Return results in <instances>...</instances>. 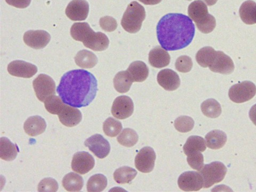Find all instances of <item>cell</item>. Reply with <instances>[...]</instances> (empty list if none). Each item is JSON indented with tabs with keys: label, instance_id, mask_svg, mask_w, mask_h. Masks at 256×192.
<instances>
[{
	"label": "cell",
	"instance_id": "1",
	"mask_svg": "<svg viewBox=\"0 0 256 192\" xmlns=\"http://www.w3.org/2000/svg\"><path fill=\"white\" fill-rule=\"evenodd\" d=\"M98 80L90 72L74 70L64 74L57 88L62 102L72 107H86L94 100L98 91Z\"/></svg>",
	"mask_w": 256,
	"mask_h": 192
},
{
	"label": "cell",
	"instance_id": "2",
	"mask_svg": "<svg viewBox=\"0 0 256 192\" xmlns=\"http://www.w3.org/2000/svg\"><path fill=\"white\" fill-rule=\"evenodd\" d=\"M196 33L194 24L188 16L168 14L160 20L156 26L158 42L166 51H176L188 46Z\"/></svg>",
	"mask_w": 256,
	"mask_h": 192
},
{
	"label": "cell",
	"instance_id": "3",
	"mask_svg": "<svg viewBox=\"0 0 256 192\" xmlns=\"http://www.w3.org/2000/svg\"><path fill=\"white\" fill-rule=\"evenodd\" d=\"M146 18L144 8L138 2H133L128 5L124 14L122 26L128 33L136 34L140 30Z\"/></svg>",
	"mask_w": 256,
	"mask_h": 192
},
{
	"label": "cell",
	"instance_id": "4",
	"mask_svg": "<svg viewBox=\"0 0 256 192\" xmlns=\"http://www.w3.org/2000/svg\"><path fill=\"white\" fill-rule=\"evenodd\" d=\"M227 168L220 162H215L206 164L200 171L204 180V188H208L221 182L226 177Z\"/></svg>",
	"mask_w": 256,
	"mask_h": 192
},
{
	"label": "cell",
	"instance_id": "5",
	"mask_svg": "<svg viewBox=\"0 0 256 192\" xmlns=\"http://www.w3.org/2000/svg\"><path fill=\"white\" fill-rule=\"evenodd\" d=\"M256 94V86L250 82H244L232 86L228 92L230 100L236 103L251 100Z\"/></svg>",
	"mask_w": 256,
	"mask_h": 192
},
{
	"label": "cell",
	"instance_id": "6",
	"mask_svg": "<svg viewBox=\"0 0 256 192\" xmlns=\"http://www.w3.org/2000/svg\"><path fill=\"white\" fill-rule=\"evenodd\" d=\"M33 86L38 99L42 102L54 95L56 84L54 80L49 76L44 74L38 75L33 82Z\"/></svg>",
	"mask_w": 256,
	"mask_h": 192
},
{
	"label": "cell",
	"instance_id": "7",
	"mask_svg": "<svg viewBox=\"0 0 256 192\" xmlns=\"http://www.w3.org/2000/svg\"><path fill=\"white\" fill-rule=\"evenodd\" d=\"M156 160L155 151L150 147L142 148L134 160L136 168L140 172L149 173L153 171Z\"/></svg>",
	"mask_w": 256,
	"mask_h": 192
},
{
	"label": "cell",
	"instance_id": "8",
	"mask_svg": "<svg viewBox=\"0 0 256 192\" xmlns=\"http://www.w3.org/2000/svg\"><path fill=\"white\" fill-rule=\"evenodd\" d=\"M86 147L89 148L96 156L102 159L110 153V146L108 141L100 134H95L84 142Z\"/></svg>",
	"mask_w": 256,
	"mask_h": 192
},
{
	"label": "cell",
	"instance_id": "9",
	"mask_svg": "<svg viewBox=\"0 0 256 192\" xmlns=\"http://www.w3.org/2000/svg\"><path fill=\"white\" fill-rule=\"evenodd\" d=\"M134 105L132 100L128 96L118 97L112 105V115L116 118L124 120L130 118L134 113Z\"/></svg>",
	"mask_w": 256,
	"mask_h": 192
},
{
	"label": "cell",
	"instance_id": "10",
	"mask_svg": "<svg viewBox=\"0 0 256 192\" xmlns=\"http://www.w3.org/2000/svg\"><path fill=\"white\" fill-rule=\"evenodd\" d=\"M94 157L87 152H77L72 158V170L80 174H84L91 171L94 166Z\"/></svg>",
	"mask_w": 256,
	"mask_h": 192
},
{
	"label": "cell",
	"instance_id": "11",
	"mask_svg": "<svg viewBox=\"0 0 256 192\" xmlns=\"http://www.w3.org/2000/svg\"><path fill=\"white\" fill-rule=\"evenodd\" d=\"M179 188L184 191H198L204 186V180L201 174L196 172L182 173L178 180Z\"/></svg>",
	"mask_w": 256,
	"mask_h": 192
},
{
	"label": "cell",
	"instance_id": "12",
	"mask_svg": "<svg viewBox=\"0 0 256 192\" xmlns=\"http://www.w3.org/2000/svg\"><path fill=\"white\" fill-rule=\"evenodd\" d=\"M24 42L28 46L35 50H41L50 43V35L44 30H30L24 35Z\"/></svg>",
	"mask_w": 256,
	"mask_h": 192
},
{
	"label": "cell",
	"instance_id": "13",
	"mask_svg": "<svg viewBox=\"0 0 256 192\" xmlns=\"http://www.w3.org/2000/svg\"><path fill=\"white\" fill-rule=\"evenodd\" d=\"M90 5L86 0H73L68 6L66 13L73 21H82L88 18Z\"/></svg>",
	"mask_w": 256,
	"mask_h": 192
},
{
	"label": "cell",
	"instance_id": "14",
	"mask_svg": "<svg viewBox=\"0 0 256 192\" xmlns=\"http://www.w3.org/2000/svg\"><path fill=\"white\" fill-rule=\"evenodd\" d=\"M9 74L14 76L22 78H30L38 72L37 67L30 62L22 60H14L8 66Z\"/></svg>",
	"mask_w": 256,
	"mask_h": 192
},
{
	"label": "cell",
	"instance_id": "15",
	"mask_svg": "<svg viewBox=\"0 0 256 192\" xmlns=\"http://www.w3.org/2000/svg\"><path fill=\"white\" fill-rule=\"evenodd\" d=\"M209 68L214 73L222 74H230L233 73L235 68L233 60L221 51L216 52L215 58Z\"/></svg>",
	"mask_w": 256,
	"mask_h": 192
},
{
	"label": "cell",
	"instance_id": "16",
	"mask_svg": "<svg viewBox=\"0 0 256 192\" xmlns=\"http://www.w3.org/2000/svg\"><path fill=\"white\" fill-rule=\"evenodd\" d=\"M157 81L159 85L167 91L177 90L180 85L178 74L170 69H164L159 72Z\"/></svg>",
	"mask_w": 256,
	"mask_h": 192
},
{
	"label": "cell",
	"instance_id": "17",
	"mask_svg": "<svg viewBox=\"0 0 256 192\" xmlns=\"http://www.w3.org/2000/svg\"><path fill=\"white\" fill-rule=\"evenodd\" d=\"M60 122L68 127H74L82 122V112L77 108L64 104L58 114Z\"/></svg>",
	"mask_w": 256,
	"mask_h": 192
},
{
	"label": "cell",
	"instance_id": "18",
	"mask_svg": "<svg viewBox=\"0 0 256 192\" xmlns=\"http://www.w3.org/2000/svg\"><path fill=\"white\" fill-rule=\"evenodd\" d=\"M170 60V54L160 46L154 47L149 53V63L155 68H162L169 66Z\"/></svg>",
	"mask_w": 256,
	"mask_h": 192
},
{
	"label": "cell",
	"instance_id": "19",
	"mask_svg": "<svg viewBox=\"0 0 256 192\" xmlns=\"http://www.w3.org/2000/svg\"><path fill=\"white\" fill-rule=\"evenodd\" d=\"M46 128L45 120L38 116L28 118L24 124V131L32 137L43 134Z\"/></svg>",
	"mask_w": 256,
	"mask_h": 192
},
{
	"label": "cell",
	"instance_id": "20",
	"mask_svg": "<svg viewBox=\"0 0 256 192\" xmlns=\"http://www.w3.org/2000/svg\"><path fill=\"white\" fill-rule=\"evenodd\" d=\"M84 46L95 52H102L108 49L110 41L108 37L102 32H94L90 36L85 42Z\"/></svg>",
	"mask_w": 256,
	"mask_h": 192
},
{
	"label": "cell",
	"instance_id": "21",
	"mask_svg": "<svg viewBox=\"0 0 256 192\" xmlns=\"http://www.w3.org/2000/svg\"><path fill=\"white\" fill-rule=\"evenodd\" d=\"M133 82H145L149 75V69L145 62L135 61L132 62L126 70Z\"/></svg>",
	"mask_w": 256,
	"mask_h": 192
},
{
	"label": "cell",
	"instance_id": "22",
	"mask_svg": "<svg viewBox=\"0 0 256 192\" xmlns=\"http://www.w3.org/2000/svg\"><path fill=\"white\" fill-rule=\"evenodd\" d=\"M188 14L189 18L198 24L204 20L209 12L206 5L201 0H196L188 6Z\"/></svg>",
	"mask_w": 256,
	"mask_h": 192
},
{
	"label": "cell",
	"instance_id": "23",
	"mask_svg": "<svg viewBox=\"0 0 256 192\" xmlns=\"http://www.w3.org/2000/svg\"><path fill=\"white\" fill-rule=\"evenodd\" d=\"M18 153L17 146L12 143L10 140L3 137L0 139V158L6 162L14 160Z\"/></svg>",
	"mask_w": 256,
	"mask_h": 192
},
{
	"label": "cell",
	"instance_id": "24",
	"mask_svg": "<svg viewBox=\"0 0 256 192\" xmlns=\"http://www.w3.org/2000/svg\"><path fill=\"white\" fill-rule=\"evenodd\" d=\"M240 16L247 25L256 24V3L252 0L244 2L239 10Z\"/></svg>",
	"mask_w": 256,
	"mask_h": 192
},
{
	"label": "cell",
	"instance_id": "25",
	"mask_svg": "<svg viewBox=\"0 0 256 192\" xmlns=\"http://www.w3.org/2000/svg\"><path fill=\"white\" fill-rule=\"evenodd\" d=\"M208 148L212 150L222 148L227 142V136L220 130H214L207 134L205 137Z\"/></svg>",
	"mask_w": 256,
	"mask_h": 192
},
{
	"label": "cell",
	"instance_id": "26",
	"mask_svg": "<svg viewBox=\"0 0 256 192\" xmlns=\"http://www.w3.org/2000/svg\"><path fill=\"white\" fill-rule=\"evenodd\" d=\"M74 60L76 65L82 68H92L98 62V58L93 52L82 50L78 52Z\"/></svg>",
	"mask_w": 256,
	"mask_h": 192
},
{
	"label": "cell",
	"instance_id": "27",
	"mask_svg": "<svg viewBox=\"0 0 256 192\" xmlns=\"http://www.w3.org/2000/svg\"><path fill=\"white\" fill-rule=\"evenodd\" d=\"M94 30L87 22H76L72 26L70 34L76 41L84 42Z\"/></svg>",
	"mask_w": 256,
	"mask_h": 192
},
{
	"label": "cell",
	"instance_id": "28",
	"mask_svg": "<svg viewBox=\"0 0 256 192\" xmlns=\"http://www.w3.org/2000/svg\"><path fill=\"white\" fill-rule=\"evenodd\" d=\"M62 186L68 192H79L84 186V180L82 176L74 172L66 175L62 180Z\"/></svg>",
	"mask_w": 256,
	"mask_h": 192
},
{
	"label": "cell",
	"instance_id": "29",
	"mask_svg": "<svg viewBox=\"0 0 256 192\" xmlns=\"http://www.w3.org/2000/svg\"><path fill=\"white\" fill-rule=\"evenodd\" d=\"M132 83V80L127 70L119 72L114 79V88L119 93L129 92Z\"/></svg>",
	"mask_w": 256,
	"mask_h": 192
},
{
	"label": "cell",
	"instance_id": "30",
	"mask_svg": "<svg viewBox=\"0 0 256 192\" xmlns=\"http://www.w3.org/2000/svg\"><path fill=\"white\" fill-rule=\"evenodd\" d=\"M206 144L204 140L198 136H192L188 139L183 150L186 156L194 152H203L206 150Z\"/></svg>",
	"mask_w": 256,
	"mask_h": 192
},
{
	"label": "cell",
	"instance_id": "31",
	"mask_svg": "<svg viewBox=\"0 0 256 192\" xmlns=\"http://www.w3.org/2000/svg\"><path fill=\"white\" fill-rule=\"evenodd\" d=\"M217 52L210 46H206L198 50L196 54V60L202 68L210 67L213 62Z\"/></svg>",
	"mask_w": 256,
	"mask_h": 192
},
{
	"label": "cell",
	"instance_id": "32",
	"mask_svg": "<svg viewBox=\"0 0 256 192\" xmlns=\"http://www.w3.org/2000/svg\"><path fill=\"white\" fill-rule=\"evenodd\" d=\"M138 174V172L133 168L124 166L118 168L114 174L115 181L120 184L130 182Z\"/></svg>",
	"mask_w": 256,
	"mask_h": 192
},
{
	"label": "cell",
	"instance_id": "33",
	"mask_svg": "<svg viewBox=\"0 0 256 192\" xmlns=\"http://www.w3.org/2000/svg\"><path fill=\"white\" fill-rule=\"evenodd\" d=\"M108 186V180L102 174H96L92 176L86 184L88 192H100Z\"/></svg>",
	"mask_w": 256,
	"mask_h": 192
},
{
	"label": "cell",
	"instance_id": "34",
	"mask_svg": "<svg viewBox=\"0 0 256 192\" xmlns=\"http://www.w3.org/2000/svg\"><path fill=\"white\" fill-rule=\"evenodd\" d=\"M201 108L203 114L210 118H217L222 114L220 104L214 99H209L204 102Z\"/></svg>",
	"mask_w": 256,
	"mask_h": 192
},
{
	"label": "cell",
	"instance_id": "35",
	"mask_svg": "<svg viewBox=\"0 0 256 192\" xmlns=\"http://www.w3.org/2000/svg\"><path fill=\"white\" fill-rule=\"evenodd\" d=\"M117 140L122 146L131 148L138 142V136L134 130L130 128H126L118 136Z\"/></svg>",
	"mask_w": 256,
	"mask_h": 192
},
{
	"label": "cell",
	"instance_id": "36",
	"mask_svg": "<svg viewBox=\"0 0 256 192\" xmlns=\"http://www.w3.org/2000/svg\"><path fill=\"white\" fill-rule=\"evenodd\" d=\"M122 130L121 122L113 118H108L103 124V131L110 138H115Z\"/></svg>",
	"mask_w": 256,
	"mask_h": 192
},
{
	"label": "cell",
	"instance_id": "37",
	"mask_svg": "<svg viewBox=\"0 0 256 192\" xmlns=\"http://www.w3.org/2000/svg\"><path fill=\"white\" fill-rule=\"evenodd\" d=\"M174 126L176 130L179 132L186 133L193 130L194 122L190 116H181L175 120Z\"/></svg>",
	"mask_w": 256,
	"mask_h": 192
},
{
	"label": "cell",
	"instance_id": "38",
	"mask_svg": "<svg viewBox=\"0 0 256 192\" xmlns=\"http://www.w3.org/2000/svg\"><path fill=\"white\" fill-rule=\"evenodd\" d=\"M64 103L58 96L53 95L44 102L46 110L52 114L58 115Z\"/></svg>",
	"mask_w": 256,
	"mask_h": 192
},
{
	"label": "cell",
	"instance_id": "39",
	"mask_svg": "<svg viewBox=\"0 0 256 192\" xmlns=\"http://www.w3.org/2000/svg\"><path fill=\"white\" fill-rule=\"evenodd\" d=\"M189 166L194 170L200 171L204 166V157L201 152H194L188 156Z\"/></svg>",
	"mask_w": 256,
	"mask_h": 192
},
{
	"label": "cell",
	"instance_id": "40",
	"mask_svg": "<svg viewBox=\"0 0 256 192\" xmlns=\"http://www.w3.org/2000/svg\"><path fill=\"white\" fill-rule=\"evenodd\" d=\"M196 26L202 33L204 34H210L216 28V20L212 15L209 14L204 20L196 24Z\"/></svg>",
	"mask_w": 256,
	"mask_h": 192
},
{
	"label": "cell",
	"instance_id": "41",
	"mask_svg": "<svg viewBox=\"0 0 256 192\" xmlns=\"http://www.w3.org/2000/svg\"><path fill=\"white\" fill-rule=\"evenodd\" d=\"M175 68L178 72L186 74L193 68V62L188 56H182L176 60Z\"/></svg>",
	"mask_w": 256,
	"mask_h": 192
},
{
	"label": "cell",
	"instance_id": "42",
	"mask_svg": "<svg viewBox=\"0 0 256 192\" xmlns=\"http://www.w3.org/2000/svg\"><path fill=\"white\" fill-rule=\"evenodd\" d=\"M58 190V184L52 178H46L40 182L38 186V190L40 192H55Z\"/></svg>",
	"mask_w": 256,
	"mask_h": 192
},
{
	"label": "cell",
	"instance_id": "43",
	"mask_svg": "<svg viewBox=\"0 0 256 192\" xmlns=\"http://www.w3.org/2000/svg\"><path fill=\"white\" fill-rule=\"evenodd\" d=\"M100 25L101 28L106 32L114 31L118 27L116 20L110 16H105L100 19Z\"/></svg>",
	"mask_w": 256,
	"mask_h": 192
},
{
	"label": "cell",
	"instance_id": "44",
	"mask_svg": "<svg viewBox=\"0 0 256 192\" xmlns=\"http://www.w3.org/2000/svg\"><path fill=\"white\" fill-rule=\"evenodd\" d=\"M6 2L15 8L24 9L30 6L31 0H6Z\"/></svg>",
	"mask_w": 256,
	"mask_h": 192
},
{
	"label": "cell",
	"instance_id": "45",
	"mask_svg": "<svg viewBox=\"0 0 256 192\" xmlns=\"http://www.w3.org/2000/svg\"><path fill=\"white\" fill-rule=\"evenodd\" d=\"M250 117L254 124L256 126V104L251 108L250 111Z\"/></svg>",
	"mask_w": 256,
	"mask_h": 192
},
{
	"label": "cell",
	"instance_id": "46",
	"mask_svg": "<svg viewBox=\"0 0 256 192\" xmlns=\"http://www.w3.org/2000/svg\"><path fill=\"white\" fill-rule=\"evenodd\" d=\"M139 2L146 5H156L162 2V0H139Z\"/></svg>",
	"mask_w": 256,
	"mask_h": 192
},
{
	"label": "cell",
	"instance_id": "47",
	"mask_svg": "<svg viewBox=\"0 0 256 192\" xmlns=\"http://www.w3.org/2000/svg\"><path fill=\"white\" fill-rule=\"evenodd\" d=\"M208 6H212L217 3L218 0H204Z\"/></svg>",
	"mask_w": 256,
	"mask_h": 192
},
{
	"label": "cell",
	"instance_id": "48",
	"mask_svg": "<svg viewBox=\"0 0 256 192\" xmlns=\"http://www.w3.org/2000/svg\"><path fill=\"white\" fill-rule=\"evenodd\" d=\"M188 1H191V0H188Z\"/></svg>",
	"mask_w": 256,
	"mask_h": 192
}]
</instances>
